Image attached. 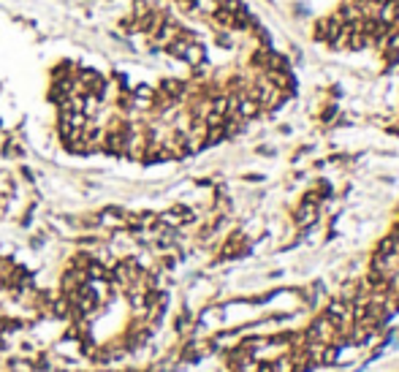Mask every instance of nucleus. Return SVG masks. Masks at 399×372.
Wrapping results in <instances>:
<instances>
[{
  "instance_id": "1",
  "label": "nucleus",
  "mask_w": 399,
  "mask_h": 372,
  "mask_svg": "<svg viewBox=\"0 0 399 372\" xmlns=\"http://www.w3.org/2000/svg\"><path fill=\"white\" fill-rule=\"evenodd\" d=\"M293 220H296V226H304V228L318 220V198L312 193H307L302 198V204H299L296 212H293Z\"/></svg>"
},
{
  "instance_id": "2",
  "label": "nucleus",
  "mask_w": 399,
  "mask_h": 372,
  "mask_svg": "<svg viewBox=\"0 0 399 372\" xmlns=\"http://www.w3.org/2000/svg\"><path fill=\"white\" fill-rule=\"evenodd\" d=\"M179 30H182V27H179V22L177 19H171V17H166L163 22H160V27L155 33H152V38H155V46H169L171 41H174V38L179 36Z\"/></svg>"
},
{
  "instance_id": "3",
  "label": "nucleus",
  "mask_w": 399,
  "mask_h": 372,
  "mask_svg": "<svg viewBox=\"0 0 399 372\" xmlns=\"http://www.w3.org/2000/svg\"><path fill=\"white\" fill-rule=\"evenodd\" d=\"M158 93L169 95V98H174V101L179 103L182 98H188V82H182V79H163Z\"/></svg>"
},
{
  "instance_id": "4",
  "label": "nucleus",
  "mask_w": 399,
  "mask_h": 372,
  "mask_svg": "<svg viewBox=\"0 0 399 372\" xmlns=\"http://www.w3.org/2000/svg\"><path fill=\"white\" fill-rule=\"evenodd\" d=\"M266 79L274 84L277 90H283L285 95H293V90H296V84H293V76L291 71H264Z\"/></svg>"
},
{
  "instance_id": "5",
  "label": "nucleus",
  "mask_w": 399,
  "mask_h": 372,
  "mask_svg": "<svg viewBox=\"0 0 399 372\" xmlns=\"http://www.w3.org/2000/svg\"><path fill=\"white\" fill-rule=\"evenodd\" d=\"M182 60H188L190 65H198L204 63V46L198 44V41H193V44H188V49H185V57Z\"/></svg>"
},
{
  "instance_id": "6",
  "label": "nucleus",
  "mask_w": 399,
  "mask_h": 372,
  "mask_svg": "<svg viewBox=\"0 0 399 372\" xmlns=\"http://www.w3.org/2000/svg\"><path fill=\"white\" fill-rule=\"evenodd\" d=\"M369 46V36H364V33H350L348 36V44H345V49H350V52H361V49H367Z\"/></svg>"
},
{
  "instance_id": "7",
  "label": "nucleus",
  "mask_w": 399,
  "mask_h": 372,
  "mask_svg": "<svg viewBox=\"0 0 399 372\" xmlns=\"http://www.w3.org/2000/svg\"><path fill=\"white\" fill-rule=\"evenodd\" d=\"M166 220L177 223V226H179V223H190V220H193V212H190L188 207H174L169 215H166Z\"/></svg>"
},
{
  "instance_id": "8",
  "label": "nucleus",
  "mask_w": 399,
  "mask_h": 372,
  "mask_svg": "<svg viewBox=\"0 0 399 372\" xmlns=\"http://www.w3.org/2000/svg\"><path fill=\"white\" fill-rule=\"evenodd\" d=\"M397 250H399V242L388 234L386 239L378 242V250H375V253H378V255H391V253H397Z\"/></svg>"
},
{
  "instance_id": "9",
  "label": "nucleus",
  "mask_w": 399,
  "mask_h": 372,
  "mask_svg": "<svg viewBox=\"0 0 399 372\" xmlns=\"http://www.w3.org/2000/svg\"><path fill=\"white\" fill-rule=\"evenodd\" d=\"M380 52H388V55H399V27H394L391 33L386 36V44Z\"/></svg>"
},
{
  "instance_id": "10",
  "label": "nucleus",
  "mask_w": 399,
  "mask_h": 372,
  "mask_svg": "<svg viewBox=\"0 0 399 372\" xmlns=\"http://www.w3.org/2000/svg\"><path fill=\"white\" fill-rule=\"evenodd\" d=\"M274 372H296V364H293V356H283V359L274 364Z\"/></svg>"
},
{
  "instance_id": "11",
  "label": "nucleus",
  "mask_w": 399,
  "mask_h": 372,
  "mask_svg": "<svg viewBox=\"0 0 399 372\" xmlns=\"http://www.w3.org/2000/svg\"><path fill=\"white\" fill-rule=\"evenodd\" d=\"M220 8H226V11H231V14H242V11H247V8L242 6V0H220Z\"/></svg>"
},
{
  "instance_id": "12",
  "label": "nucleus",
  "mask_w": 399,
  "mask_h": 372,
  "mask_svg": "<svg viewBox=\"0 0 399 372\" xmlns=\"http://www.w3.org/2000/svg\"><path fill=\"white\" fill-rule=\"evenodd\" d=\"M177 6L182 11H193V8H198V0H177Z\"/></svg>"
},
{
  "instance_id": "13",
  "label": "nucleus",
  "mask_w": 399,
  "mask_h": 372,
  "mask_svg": "<svg viewBox=\"0 0 399 372\" xmlns=\"http://www.w3.org/2000/svg\"><path fill=\"white\" fill-rule=\"evenodd\" d=\"M334 114H337V106H329L326 112L321 114V120H323V122H331V117H334Z\"/></svg>"
}]
</instances>
